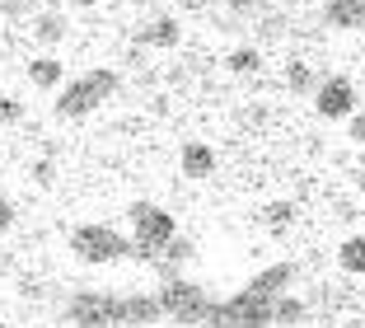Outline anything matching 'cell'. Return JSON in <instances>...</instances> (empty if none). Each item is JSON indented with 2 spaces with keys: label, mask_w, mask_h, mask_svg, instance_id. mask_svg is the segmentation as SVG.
<instances>
[{
  "label": "cell",
  "mask_w": 365,
  "mask_h": 328,
  "mask_svg": "<svg viewBox=\"0 0 365 328\" xmlns=\"http://www.w3.org/2000/svg\"><path fill=\"white\" fill-rule=\"evenodd\" d=\"M113 89H118V75L108 71V66H98V71L80 75V80H71V85L61 89V99H56V113H61V117H85V113H94V108L103 104Z\"/></svg>",
  "instance_id": "obj_1"
},
{
  "label": "cell",
  "mask_w": 365,
  "mask_h": 328,
  "mask_svg": "<svg viewBox=\"0 0 365 328\" xmlns=\"http://www.w3.org/2000/svg\"><path fill=\"white\" fill-rule=\"evenodd\" d=\"M206 324H220V328H272V296H258V291L244 286L235 300L211 305Z\"/></svg>",
  "instance_id": "obj_2"
},
{
  "label": "cell",
  "mask_w": 365,
  "mask_h": 328,
  "mask_svg": "<svg viewBox=\"0 0 365 328\" xmlns=\"http://www.w3.org/2000/svg\"><path fill=\"white\" fill-rule=\"evenodd\" d=\"M127 249L131 244L122 239L113 225H80V230L71 234V254L85 258V263H118Z\"/></svg>",
  "instance_id": "obj_3"
},
{
  "label": "cell",
  "mask_w": 365,
  "mask_h": 328,
  "mask_svg": "<svg viewBox=\"0 0 365 328\" xmlns=\"http://www.w3.org/2000/svg\"><path fill=\"white\" fill-rule=\"evenodd\" d=\"M131 230H136V244H140V249H169V239L178 234V221H173L164 207L136 202V207H131Z\"/></svg>",
  "instance_id": "obj_4"
},
{
  "label": "cell",
  "mask_w": 365,
  "mask_h": 328,
  "mask_svg": "<svg viewBox=\"0 0 365 328\" xmlns=\"http://www.w3.org/2000/svg\"><path fill=\"white\" fill-rule=\"evenodd\" d=\"M314 113H319L323 122H346V117L356 113V85L346 75L319 80V85H314Z\"/></svg>",
  "instance_id": "obj_5"
},
{
  "label": "cell",
  "mask_w": 365,
  "mask_h": 328,
  "mask_svg": "<svg viewBox=\"0 0 365 328\" xmlns=\"http://www.w3.org/2000/svg\"><path fill=\"white\" fill-rule=\"evenodd\" d=\"M160 309H164V314H173L178 324H206L211 300H206L192 282H169V286H164V296H160Z\"/></svg>",
  "instance_id": "obj_6"
},
{
  "label": "cell",
  "mask_w": 365,
  "mask_h": 328,
  "mask_svg": "<svg viewBox=\"0 0 365 328\" xmlns=\"http://www.w3.org/2000/svg\"><path fill=\"white\" fill-rule=\"evenodd\" d=\"M113 305H118L113 296H98V291H80V296L71 300V319H76L80 328H113Z\"/></svg>",
  "instance_id": "obj_7"
},
{
  "label": "cell",
  "mask_w": 365,
  "mask_h": 328,
  "mask_svg": "<svg viewBox=\"0 0 365 328\" xmlns=\"http://www.w3.org/2000/svg\"><path fill=\"white\" fill-rule=\"evenodd\" d=\"M178 169H182V179L206 183V179H215L220 159H215V150L206 146V141H182V150H178Z\"/></svg>",
  "instance_id": "obj_8"
},
{
  "label": "cell",
  "mask_w": 365,
  "mask_h": 328,
  "mask_svg": "<svg viewBox=\"0 0 365 328\" xmlns=\"http://www.w3.org/2000/svg\"><path fill=\"white\" fill-rule=\"evenodd\" d=\"M160 314H164L160 300H150V296H122L118 305H113V324H122V328H145Z\"/></svg>",
  "instance_id": "obj_9"
},
{
  "label": "cell",
  "mask_w": 365,
  "mask_h": 328,
  "mask_svg": "<svg viewBox=\"0 0 365 328\" xmlns=\"http://www.w3.org/2000/svg\"><path fill=\"white\" fill-rule=\"evenodd\" d=\"M323 24L337 29V33L365 29V0H328V5H323Z\"/></svg>",
  "instance_id": "obj_10"
},
{
  "label": "cell",
  "mask_w": 365,
  "mask_h": 328,
  "mask_svg": "<svg viewBox=\"0 0 365 328\" xmlns=\"http://www.w3.org/2000/svg\"><path fill=\"white\" fill-rule=\"evenodd\" d=\"M290 282H295V263H272L267 272H258L253 282H248V291H258V296H272V300H277L281 291H290Z\"/></svg>",
  "instance_id": "obj_11"
},
{
  "label": "cell",
  "mask_w": 365,
  "mask_h": 328,
  "mask_svg": "<svg viewBox=\"0 0 365 328\" xmlns=\"http://www.w3.org/2000/svg\"><path fill=\"white\" fill-rule=\"evenodd\" d=\"M337 267L351 277H365V234H346L337 244Z\"/></svg>",
  "instance_id": "obj_12"
},
{
  "label": "cell",
  "mask_w": 365,
  "mask_h": 328,
  "mask_svg": "<svg viewBox=\"0 0 365 328\" xmlns=\"http://www.w3.org/2000/svg\"><path fill=\"white\" fill-rule=\"evenodd\" d=\"M304 300L300 296H290V291H281L277 300H272V324H281V328H295V324H304Z\"/></svg>",
  "instance_id": "obj_13"
},
{
  "label": "cell",
  "mask_w": 365,
  "mask_h": 328,
  "mask_svg": "<svg viewBox=\"0 0 365 328\" xmlns=\"http://www.w3.org/2000/svg\"><path fill=\"white\" fill-rule=\"evenodd\" d=\"M29 80H33L38 89H56V85L66 80V66L56 61V56H38V61L29 66Z\"/></svg>",
  "instance_id": "obj_14"
},
{
  "label": "cell",
  "mask_w": 365,
  "mask_h": 328,
  "mask_svg": "<svg viewBox=\"0 0 365 328\" xmlns=\"http://www.w3.org/2000/svg\"><path fill=\"white\" fill-rule=\"evenodd\" d=\"M178 38H182V29H178L173 14H164V19H155L145 29V43H155V47H178Z\"/></svg>",
  "instance_id": "obj_15"
},
{
  "label": "cell",
  "mask_w": 365,
  "mask_h": 328,
  "mask_svg": "<svg viewBox=\"0 0 365 328\" xmlns=\"http://www.w3.org/2000/svg\"><path fill=\"white\" fill-rule=\"evenodd\" d=\"M262 66V52L258 47H235V52H225V71L230 75H253Z\"/></svg>",
  "instance_id": "obj_16"
},
{
  "label": "cell",
  "mask_w": 365,
  "mask_h": 328,
  "mask_svg": "<svg viewBox=\"0 0 365 328\" xmlns=\"http://www.w3.org/2000/svg\"><path fill=\"white\" fill-rule=\"evenodd\" d=\"M262 216H267V225H272V230H286V225L295 221V202H272V207H267Z\"/></svg>",
  "instance_id": "obj_17"
},
{
  "label": "cell",
  "mask_w": 365,
  "mask_h": 328,
  "mask_svg": "<svg viewBox=\"0 0 365 328\" xmlns=\"http://www.w3.org/2000/svg\"><path fill=\"white\" fill-rule=\"evenodd\" d=\"M38 38H43V43H61L66 38V19L61 14H43V19H38Z\"/></svg>",
  "instance_id": "obj_18"
},
{
  "label": "cell",
  "mask_w": 365,
  "mask_h": 328,
  "mask_svg": "<svg viewBox=\"0 0 365 328\" xmlns=\"http://www.w3.org/2000/svg\"><path fill=\"white\" fill-rule=\"evenodd\" d=\"M286 85L304 94V89H314V71H309L304 61H290V66H286Z\"/></svg>",
  "instance_id": "obj_19"
},
{
  "label": "cell",
  "mask_w": 365,
  "mask_h": 328,
  "mask_svg": "<svg viewBox=\"0 0 365 328\" xmlns=\"http://www.w3.org/2000/svg\"><path fill=\"white\" fill-rule=\"evenodd\" d=\"M346 131H351V141H365V108H356V113L346 117Z\"/></svg>",
  "instance_id": "obj_20"
},
{
  "label": "cell",
  "mask_w": 365,
  "mask_h": 328,
  "mask_svg": "<svg viewBox=\"0 0 365 328\" xmlns=\"http://www.w3.org/2000/svg\"><path fill=\"white\" fill-rule=\"evenodd\" d=\"M225 10H235V14H258L262 0H225Z\"/></svg>",
  "instance_id": "obj_21"
},
{
  "label": "cell",
  "mask_w": 365,
  "mask_h": 328,
  "mask_svg": "<svg viewBox=\"0 0 365 328\" xmlns=\"http://www.w3.org/2000/svg\"><path fill=\"white\" fill-rule=\"evenodd\" d=\"M10 221H14V212H10V202H0V234L10 230Z\"/></svg>",
  "instance_id": "obj_22"
},
{
  "label": "cell",
  "mask_w": 365,
  "mask_h": 328,
  "mask_svg": "<svg viewBox=\"0 0 365 328\" xmlns=\"http://www.w3.org/2000/svg\"><path fill=\"white\" fill-rule=\"evenodd\" d=\"M178 5H182V10H192V14H197V10H206V0H178Z\"/></svg>",
  "instance_id": "obj_23"
},
{
  "label": "cell",
  "mask_w": 365,
  "mask_h": 328,
  "mask_svg": "<svg viewBox=\"0 0 365 328\" xmlns=\"http://www.w3.org/2000/svg\"><path fill=\"white\" fill-rule=\"evenodd\" d=\"M136 5H150V0H136Z\"/></svg>",
  "instance_id": "obj_24"
}]
</instances>
